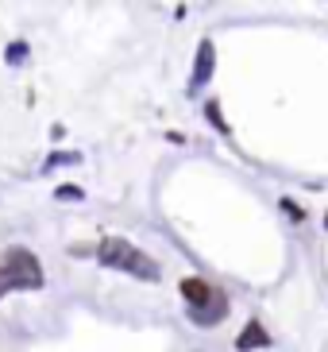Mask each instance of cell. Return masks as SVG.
Listing matches in <instances>:
<instances>
[{"label":"cell","instance_id":"cell-2","mask_svg":"<svg viewBox=\"0 0 328 352\" xmlns=\"http://www.w3.org/2000/svg\"><path fill=\"white\" fill-rule=\"evenodd\" d=\"M182 298L185 306H189V318L197 321V325H216V321L228 314V298L220 294V290L213 287V283H205L201 275H189V279H182Z\"/></svg>","mask_w":328,"mask_h":352},{"label":"cell","instance_id":"cell-1","mask_svg":"<svg viewBox=\"0 0 328 352\" xmlns=\"http://www.w3.org/2000/svg\"><path fill=\"white\" fill-rule=\"evenodd\" d=\"M97 259H101L104 267L128 271V275H135V279H147V283L159 279V263H154L147 252H139L135 244H128L124 236H104L101 248H97Z\"/></svg>","mask_w":328,"mask_h":352},{"label":"cell","instance_id":"cell-9","mask_svg":"<svg viewBox=\"0 0 328 352\" xmlns=\"http://www.w3.org/2000/svg\"><path fill=\"white\" fill-rule=\"evenodd\" d=\"M54 197H85V194H82V186H58Z\"/></svg>","mask_w":328,"mask_h":352},{"label":"cell","instance_id":"cell-10","mask_svg":"<svg viewBox=\"0 0 328 352\" xmlns=\"http://www.w3.org/2000/svg\"><path fill=\"white\" fill-rule=\"evenodd\" d=\"M325 228H328V217H325Z\"/></svg>","mask_w":328,"mask_h":352},{"label":"cell","instance_id":"cell-5","mask_svg":"<svg viewBox=\"0 0 328 352\" xmlns=\"http://www.w3.org/2000/svg\"><path fill=\"white\" fill-rule=\"evenodd\" d=\"M239 352H251V349H267L270 344V333H267V325H259V321H247V329L239 333Z\"/></svg>","mask_w":328,"mask_h":352},{"label":"cell","instance_id":"cell-3","mask_svg":"<svg viewBox=\"0 0 328 352\" xmlns=\"http://www.w3.org/2000/svg\"><path fill=\"white\" fill-rule=\"evenodd\" d=\"M43 287V267L39 259L31 256L27 248H8L4 263H0V298L8 290H39Z\"/></svg>","mask_w":328,"mask_h":352},{"label":"cell","instance_id":"cell-6","mask_svg":"<svg viewBox=\"0 0 328 352\" xmlns=\"http://www.w3.org/2000/svg\"><path fill=\"white\" fill-rule=\"evenodd\" d=\"M4 58H8V66L23 63V58H27V43H12V47H8V54H4Z\"/></svg>","mask_w":328,"mask_h":352},{"label":"cell","instance_id":"cell-7","mask_svg":"<svg viewBox=\"0 0 328 352\" xmlns=\"http://www.w3.org/2000/svg\"><path fill=\"white\" fill-rule=\"evenodd\" d=\"M62 163H82V155H78V151H66V155H51V159H47V170H51V166H62Z\"/></svg>","mask_w":328,"mask_h":352},{"label":"cell","instance_id":"cell-8","mask_svg":"<svg viewBox=\"0 0 328 352\" xmlns=\"http://www.w3.org/2000/svg\"><path fill=\"white\" fill-rule=\"evenodd\" d=\"M205 113H209V120H213V124L220 128V132H224V120H220V104H216V101H209V104H205Z\"/></svg>","mask_w":328,"mask_h":352},{"label":"cell","instance_id":"cell-4","mask_svg":"<svg viewBox=\"0 0 328 352\" xmlns=\"http://www.w3.org/2000/svg\"><path fill=\"white\" fill-rule=\"evenodd\" d=\"M213 66H216V47L205 39L201 47H197V63H194V89H197V85H205L209 78H213Z\"/></svg>","mask_w":328,"mask_h":352}]
</instances>
